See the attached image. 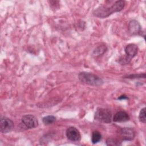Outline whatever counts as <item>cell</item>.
<instances>
[{
  "label": "cell",
  "mask_w": 146,
  "mask_h": 146,
  "mask_svg": "<svg viewBox=\"0 0 146 146\" xmlns=\"http://www.w3.org/2000/svg\"><path fill=\"white\" fill-rule=\"evenodd\" d=\"M119 134L123 140L131 141L132 140L135 136V131L133 128L124 127L119 130Z\"/></svg>",
  "instance_id": "obj_6"
},
{
  "label": "cell",
  "mask_w": 146,
  "mask_h": 146,
  "mask_svg": "<svg viewBox=\"0 0 146 146\" xmlns=\"http://www.w3.org/2000/svg\"><path fill=\"white\" fill-rule=\"evenodd\" d=\"M22 123L28 128H34L38 125L37 119L32 115H26L22 117Z\"/></svg>",
  "instance_id": "obj_7"
},
{
  "label": "cell",
  "mask_w": 146,
  "mask_h": 146,
  "mask_svg": "<svg viewBox=\"0 0 146 146\" xmlns=\"http://www.w3.org/2000/svg\"><path fill=\"white\" fill-rule=\"evenodd\" d=\"M106 47L104 46H99V47H98L96 49H95V50L94 51V53L95 54H98V55H101L102 54V53L101 52V51H102L103 53L106 51Z\"/></svg>",
  "instance_id": "obj_15"
},
{
  "label": "cell",
  "mask_w": 146,
  "mask_h": 146,
  "mask_svg": "<svg viewBox=\"0 0 146 146\" xmlns=\"http://www.w3.org/2000/svg\"><path fill=\"white\" fill-rule=\"evenodd\" d=\"M94 118L99 122L110 123L112 121V113L108 109L98 108L95 113Z\"/></svg>",
  "instance_id": "obj_3"
},
{
  "label": "cell",
  "mask_w": 146,
  "mask_h": 146,
  "mask_svg": "<svg viewBox=\"0 0 146 146\" xmlns=\"http://www.w3.org/2000/svg\"><path fill=\"white\" fill-rule=\"evenodd\" d=\"M106 144L107 145H120L121 143H120V142L116 139L108 138L106 140Z\"/></svg>",
  "instance_id": "obj_14"
},
{
  "label": "cell",
  "mask_w": 146,
  "mask_h": 146,
  "mask_svg": "<svg viewBox=\"0 0 146 146\" xmlns=\"http://www.w3.org/2000/svg\"><path fill=\"white\" fill-rule=\"evenodd\" d=\"M128 99V97L126 96V95H121L119 98H118V99H120V100H122V99Z\"/></svg>",
  "instance_id": "obj_17"
},
{
  "label": "cell",
  "mask_w": 146,
  "mask_h": 146,
  "mask_svg": "<svg viewBox=\"0 0 146 146\" xmlns=\"http://www.w3.org/2000/svg\"><path fill=\"white\" fill-rule=\"evenodd\" d=\"M139 119L141 122L143 123H145L146 117H145V107H144L140 110L139 115Z\"/></svg>",
  "instance_id": "obj_13"
},
{
  "label": "cell",
  "mask_w": 146,
  "mask_h": 146,
  "mask_svg": "<svg viewBox=\"0 0 146 146\" xmlns=\"http://www.w3.org/2000/svg\"><path fill=\"white\" fill-rule=\"evenodd\" d=\"M138 47L137 46L133 43L129 44L125 47V56L121 59H120V62L121 64H125L128 63L131 59L133 58L137 53Z\"/></svg>",
  "instance_id": "obj_4"
},
{
  "label": "cell",
  "mask_w": 146,
  "mask_h": 146,
  "mask_svg": "<svg viewBox=\"0 0 146 146\" xmlns=\"http://www.w3.org/2000/svg\"><path fill=\"white\" fill-rule=\"evenodd\" d=\"M79 80L86 84L94 86H99L103 84V80L98 76L92 73L81 72L78 75Z\"/></svg>",
  "instance_id": "obj_2"
},
{
  "label": "cell",
  "mask_w": 146,
  "mask_h": 146,
  "mask_svg": "<svg viewBox=\"0 0 146 146\" xmlns=\"http://www.w3.org/2000/svg\"><path fill=\"white\" fill-rule=\"evenodd\" d=\"M101 139H102V135L99 131H95L92 133L91 141L93 144H96L99 142Z\"/></svg>",
  "instance_id": "obj_11"
},
{
  "label": "cell",
  "mask_w": 146,
  "mask_h": 146,
  "mask_svg": "<svg viewBox=\"0 0 146 146\" xmlns=\"http://www.w3.org/2000/svg\"><path fill=\"white\" fill-rule=\"evenodd\" d=\"M66 135L68 140L72 141H79L81 139L79 130L74 127H68L66 131Z\"/></svg>",
  "instance_id": "obj_8"
},
{
  "label": "cell",
  "mask_w": 146,
  "mask_h": 146,
  "mask_svg": "<svg viewBox=\"0 0 146 146\" xmlns=\"http://www.w3.org/2000/svg\"><path fill=\"white\" fill-rule=\"evenodd\" d=\"M145 78V74H135V75H131L129 76H127V78Z\"/></svg>",
  "instance_id": "obj_16"
},
{
  "label": "cell",
  "mask_w": 146,
  "mask_h": 146,
  "mask_svg": "<svg viewBox=\"0 0 146 146\" xmlns=\"http://www.w3.org/2000/svg\"><path fill=\"white\" fill-rule=\"evenodd\" d=\"M125 5L124 1H117L112 3L110 6L108 5H103L98 7L93 11V15L100 18H107L112 13L121 11Z\"/></svg>",
  "instance_id": "obj_1"
},
{
  "label": "cell",
  "mask_w": 146,
  "mask_h": 146,
  "mask_svg": "<svg viewBox=\"0 0 146 146\" xmlns=\"http://www.w3.org/2000/svg\"><path fill=\"white\" fill-rule=\"evenodd\" d=\"M128 31L131 35L140 34L141 32V27L140 23L136 20H132L128 24Z\"/></svg>",
  "instance_id": "obj_9"
},
{
  "label": "cell",
  "mask_w": 146,
  "mask_h": 146,
  "mask_svg": "<svg viewBox=\"0 0 146 146\" xmlns=\"http://www.w3.org/2000/svg\"><path fill=\"white\" fill-rule=\"evenodd\" d=\"M56 120V117L52 115H48L42 118L43 123L46 125H49L53 123Z\"/></svg>",
  "instance_id": "obj_12"
},
{
  "label": "cell",
  "mask_w": 146,
  "mask_h": 146,
  "mask_svg": "<svg viewBox=\"0 0 146 146\" xmlns=\"http://www.w3.org/2000/svg\"><path fill=\"white\" fill-rule=\"evenodd\" d=\"M129 120V116L128 114L123 111L117 112L113 117V121L115 122L127 121Z\"/></svg>",
  "instance_id": "obj_10"
},
{
  "label": "cell",
  "mask_w": 146,
  "mask_h": 146,
  "mask_svg": "<svg viewBox=\"0 0 146 146\" xmlns=\"http://www.w3.org/2000/svg\"><path fill=\"white\" fill-rule=\"evenodd\" d=\"M14 122L8 117H1L0 122L1 132L3 133H6L11 132L14 128Z\"/></svg>",
  "instance_id": "obj_5"
}]
</instances>
